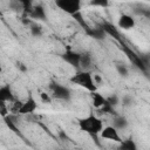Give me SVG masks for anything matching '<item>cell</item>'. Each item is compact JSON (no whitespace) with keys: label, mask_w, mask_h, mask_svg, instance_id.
<instances>
[{"label":"cell","mask_w":150,"mask_h":150,"mask_svg":"<svg viewBox=\"0 0 150 150\" xmlns=\"http://www.w3.org/2000/svg\"><path fill=\"white\" fill-rule=\"evenodd\" d=\"M79 127L80 130L90 135L91 137H96L97 135L101 134L103 130V122L100 117H97L95 114L90 112L88 116L82 117L79 120Z\"/></svg>","instance_id":"6da1fadb"},{"label":"cell","mask_w":150,"mask_h":150,"mask_svg":"<svg viewBox=\"0 0 150 150\" xmlns=\"http://www.w3.org/2000/svg\"><path fill=\"white\" fill-rule=\"evenodd\" d=\"M71 83L77 84L82 88H84L86 90H88L89 93H95L97 91V86H96V81L94 80L93 74L89 70H79L76 71L69 80Z\"/></svg>","instance_id":"7a4b0ae2"},{"label":"cell","mask_w":150,"mask_h":150,"mask_svg":"<svg viewBox=\"0 0 150 150\" xmlns=\"http://www.w3.org/2000/svg\"><path fill=\"white\" fill-rule=\"evenodd\" d=\"M50 91H52V97L59 101H69L71 98V91L68 87L60 84L57 82H52L49 84Z\"/></svg>","instance_id":"3957f363"},{"label":"cell","mask_w":150,"mask_h":150,"mask_svg":"<svg viewBox=\"0 0 150 150\" xmlns=\"http://www.w3.org/2000/svg\"><path fill=\"white\" fill-rule=\"evenodd\" d=\"M56 7H59L62 12L69 14V15H75L76 13L81 12V1L80 0H56L55 1Z\"/></svg>","instance_id":"277c9868"},{"label":"cell","mask_w":150,"mask_h":150,"mask_svg":"<svg viewBox=\"0 0 150 150\" xmlns=\"http://www.w3.org/2000/svg\"><path fill=\"white\" fill-rule=\"evenodd\" d=\"M61 59L68 63L69 66L74 67V68H80V60H81V53H77L70 48H67L62 54H61Z\"/></svg>","instance_id":"5b68a950"},{"label":"cell","mask_w":150,"mask_h":150,"mask_svg":"<svg viewBox=\"0 0 150 150\" xmlns=\"http://www.w3.org/2000/svg\"><path fill=\"white\" fill-rule=\"evenodd\" d=\"M36 109H38L36 100L34 98L32 93H29V95L26 98V101L21 103V105H20V108L18 110V114H20V115H29V114L35 112Z\"/></svg>","instance_id":"8992f818"},{"label":"cell","mask_w":150,"mask_h":150,"mask_svg":"<svg viewBox=\"0 0 150 150\" xmlns=\"http://www.w3.org/2000/svg\"><path fill=\"white\" fill-rule=\"evenodd\" d=\"M101 138L103 139H109V141H112V142H116V143H121L122 142V138L120 136V132L116 128H114L112 125H107L103 128V130L101 131L100 134Z\"/></svg>","instance_id":"52a82bcc"},{"label":"cell","mask_w":150,"mask_h":150,"mask_svg":"<svg viewBox=\"0 0 150 150\" xmlns=\"http://www.w3.org/2000/svg\"><path fill=\"white\" fill-rule=\"evenodd\" d=\"M136 25V21L135 19L129 15V14H122L120 18H118V21H117V26L124 30H129V29H132Z\"/></svg>","instance_id":"ba28073f"},{"label":"cell","mask_w":150,"mask_h":150,"mask_svg":"<svg viewBox=\"0 0 150 150\" xmlns=\"http://www.w3.org/2000/svg\"><path fill=\"white\" fill-rule=\"evenodd\" d=\"M32 19L34 20H41V21H46L47 20V13H46V9L43 6L41 5H36V6H33L30 13L28 14Z\"/></svg>","instance_id":"9c48e42d"},{"label":"cell","mask_w":150,"mask_h":150,"mask_svg":"<svg viewBox=\"0 0 150 150\" xmlns=\"http://www.w3.org/2000/svg\"><path fill=\"white\" fill-rule=\"evenodd\" d=\"M84 32H86L87 35H89L90 38H93V39H95V40H103V39L107 36L105 32L103 30V28H102L101 26H97V27H94V28L89 27V28H88L87 30H84Z\"/></svg>","instance_id":"30bf717a"},{"label":"cell","mask_w":150,"mask_h":150,"mask_svg":"<svg viewBox=\"0 0 150 150\" xmlns=\"http://www.w3.org/2000/svg\"><path fill=\"white\" fill-rule=\"evenodd\" d=\"M90 97H91V101H93V105L97 109H101L103 105H105L108 103L107 101V97H104L102 94H100L98 91H95V93H90Z\"/></svg>","instance_id":"8fae6325"},{"label":"cell","mask_w":150,"mask_h":150,"mask_svg":"<svg viewBox=\"0 0 150 150\" xmlns=\"http://www.w3.org/2000/svg\"><path fill=\"white\" fill-rule=\"evenodd\" d=\"M0 101H2V102H13L14 101L13 91H12L9 84H5L0 88Z\"/></svg>","instance_id":"7c38bea8"},{"label":"cell","mask_w":150,"mask_h":150,"mask_svg":"<svg viewBox=\"0 0 150 150\" xmlns=\"http://www.w3.org/2000/svg\"><path fill=\"white\" fill-rule=\"evenodd\" d=\"M100 26L103 28V30L105 32L107 35H110V36H112V38L116 39V40H120V33H118L117 28H116L114 25H111V23H109V22H103V23L100 25Z\"/></svg>","instance_id":"4fadbf2b"},{"label":"cell","mask_w":150,"mask_h":150,"mask_svg":"<svg viewBox=\"0 0 150 150\" xmlns=\"http://www.w3.org/2000/svg\"><path fill=\"white\" fill-rule=\"evenodd\" d=\"M128 124H129V122L124 116L117 115V116L112 117V127L116 128L117 130H124L128 127Z\"/></svg>","instance_id":"5bb4252c"},{"label":"cell","mask_w":150,"mask_h":150,"mask_svg":"<svg viewBox=\"0 0 150 150\" xmlns=\"http://www.w3.org/2000/svg\"><path fill=\"white\" fill-rule=\"evenodd\" d=\"M118 150H138L136 142L129 137L125 139H122L121 143H118Z\"/></svg>","instance_id":"9a60e30c"},{"label":"cell","mask_w":150,"mask_h":150,"mask_svg":"<svg viewBox=\"0 0 150 150\" xmlns=\"http://www.w3.org/2000/svg\"><path fill=\"white\" fill-rule=\"evenodd\" d=\"M93 59L91 55L88 52L81 53V60H80V67L82 68V70H88V68L91 66Z\"/></svg>","instance_id":"2e32d148"},{"label":"cell","mask_w":150,"mask_h":150,"mask_svg":"<svg viewBox=\"0 0 150 150\" xmlns=\"http://www.w3.org/2000/svg\"><path fill=\"white\" fill-rule=\"evenodd\" d=\"M73 18L75 19V21L84 29V30H87L88 28H89V26L86 23V21H84V19H83V16H82V13L81 12H79V13H76L75 15H73Z\"/></svg>","instance_id":"e0dca14e"},{"label":"cell","mask_w":150,"mask_h":150,"mask_svg":"<svg viewBox=\"0 0 150 150\" xmlns=\"http://www.w3.org/2000/svg\"><path fill=\"white\" fill-rule=\"evenodd\" d=\"M100 110H101V112H103V114H108V115H111V116H114V117L118 115V114H117V111L114 109V107H112V105H110L109 103H107L105 105H103Z\"/></svg>","instance_id":"ac0fdd59"},{"label":"cell","mask_w":150,"mask_h":150,"mask_svg":"<svg viewBox=\"0 0 150 150\" xmlns=\"http://www.w3.org/2000/svg\"><path fill=\"white\" fill-rule=\"evenodd\" d=\"M30 34L35 38H39L42 35V28L39 25H32L30 26Z\"/></svg>","instance_id":"d6986e66"},{"label":"cell","mask_w":150,"mask_h":150,"mask_svg":"<svg viewBox=\"0 0 150 150\" xmlns=\"http://www.w3.org/2000/svg\"><path fill=\"white\" fill-rule=\"evenodd\" d=\"M8 114H9V110H8L7 105H6V102L0 101V115H1V117L2 118H6Z\"/></svg>","instance_id":"ffe728a7"},{"label":"cell","mask_w":150,"mask_h":150,"mask_svg":"<svg viewBox=\"0 0 150 150\" xmlns=\"http://www.w3.org/2000/svg\"><path fill=\"white\" fill-rule=\"evenodd\" d=\"M107 101H108V103L110 104V105H112V107H115V105H117L118 103H120V97L117 96V95H110V96H108L107 97Z\"/></svg>","instance_id":"44dd1931"},{"label":"cell","mask_w":150,"mask_h":150,"mask_svg":"<svg viewBox=\"0 0 150 150\" xmlns=\"http://www.w3.org/2000/svg\"><path fill=\"white\" fill-rule=\"evenodd\" d=\"M116 70H117V73H118L121 76H123V77L128 76V68H127L125 66H123V64H117V66H116Z\"/></svg>","instance_id":"7402d4cb"},{"label":"cell","mask_w":150,"mask_h":150,"mask_svg":"<svg viewBox=\"0 0 150 150\" xmlns=\"http://www.w3.org/2000/svg\"><path fill=\"white\" fill-rule=\"evenodd\" d=\"M40 98H41V101H42L43 103H52V101H53V97H52L49 94L45 93V91H42V93L40 94Z\"/></svg>","instance_id":"603a6c76"},{"label":"cell","mask_w":150,"mask_h":150,"mask_svg":"<svg viewBox=\"0 0 150 150\" xmlns=\"http://www.w3.org/2000/svg\"><path fill=\"white\" fill-rule=\"evenodd\" d=\"M90 5L98 6V7H107L109 5V2L107 0H94V1H90Z\"/></svg>","instance_id":"cb8c5ba5"},{"label":"cell","mask_w":150,"mask_h":150,"mask_svg":"<svg viewBox=\"0 0 150 150\" xmlns=\"http://www.w3.org/2000/svg\"><path fill=\"white\" fill-rule=\"evenodd\" d=\"M122 102H123V104H124V105H129V104H131V102H132V98H131L130 96L125 95V96H123V98H122Z\"/></svg>","instance_id":"d4e9b609"},{"label":"cell","mask_w":150,"mask_h":150,"mask_svg":"<svg viewBox=\"0 0 150 150\" xmlns=\"http://www.w3.org/2000/svg\"><path fill=\"white\" fill-rule=\"evenodd\" d=\"M142 15H144L145 18H148V19H150V9H142L141 12H139Z\"/></svg>","instance_id":"484cf974"}]
</instances>
